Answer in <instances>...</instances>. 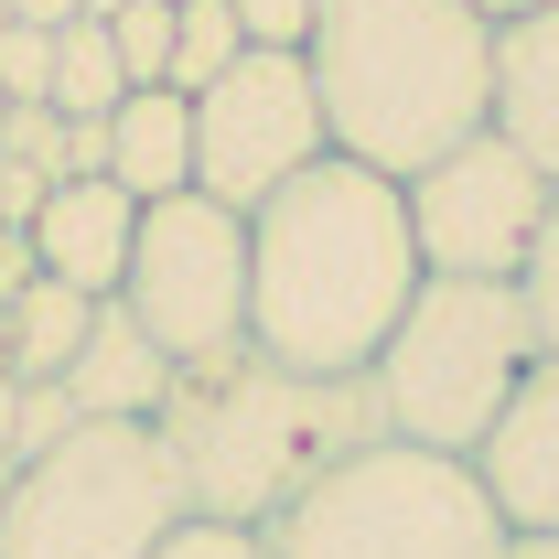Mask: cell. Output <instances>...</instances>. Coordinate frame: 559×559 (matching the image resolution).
Wrapping results in <instances>:
<instances>
[{"label":"cell","instance_id":"obj_1","mask_svg":"<svg viewBox=\"0 0 559 559\" xmlns=\"http://www.w3.org/2000/svg\"><path fill=\"white\" fill-rule=\"evenodd\" d=\"M419 280L409 183L323 151L248 215V345L301 377H366Z\"/></svg>","mask_w":559,"mask_h":559},{"label":"cell","instance_id":"obj_2","mask_svg":"<svg viewBox=\"0 0 559 559\" xmlns=\"http://www.w3.org/2000/svg\"><path fill=\"white\" fill-rule=\"evenodd\" d=\"M301 66L323 97V140L388 183L495 130V22L474 0H323Z\"/></svg>","mask_w":559,"mask_h":559},{"label":"cell","instance_id":"obj_3","mask_svg":"<svg viewBox=\"0 0 559 559\" xmlns=\"http://www.w3.org/2000/svg\"><path fill=\"white\" fill-rule=\"evenodd\" d=\"M151 430L173 441V474L194 495V516L270 527L323 474H345L355 452H377L388 409H377V377H301V366H270L248 345L226 366H183Z\"/></svg>","mask_w":559,"mask_h":559},{"label":"cell","instance_id":"obj_4","mask_svg":"<svg viewBox=\"0 0 559 559\" xmlns=\"http://www.w3.org/2000/svg\"><path fill=\"white\" fill-rule=\"evenodd\" d=\"M366 377H377L388 441H419V452L474 463V441L506 419V399L538 377L527 290H516V280H441V270H430Z\"/></svg>","mask_w":559,"mask_h":559},{"label":"cell","instance_id":"obj_5","mask_svg":"<svg viewBox=\"0 0 559 559\" xmlns=\"http://www.w3.org/2000/svg\"><path fill=\"white\" fill-rule=\"evenodd\" d=\"M183 516L194 495L151 419H75L44 463L11 474L0 559H151Z\"/></svg>","mask_w":559,"mask_h":559},{"label":"cell","instance_id":"obj_6","mask_svg":"<svg viewBox=\"0 0 559 559\" xmlns=\"http://www.w3.org/2000/svg\"><path fill=\"white\" fill-rule=\"evenodd\" d=\"M259 538L270 559H506V516L474 485V463L377 441L345 474H323L290 516H270Z\"/></svg>","mask_w":559,"mask_h":559},{"label":"cell","instance_id":"obj_7","mask_svg":"<svg viewBox=\"0 0 559 559\" xmlns=\"http://www.w3.org/2000/svg\"><path fill=\"white\" fill-rule=\"evenodd\" d=\"M119 301L173 366H226L248 355V215L215 194H162L140 205V248Z\"/></svg>","mask_w":559,"mask_h":559},{"label":"cell","instance_id":"obj_8","mask_svg":"<svg viewBox=\"0 0 559 559\" xmlns=\"http://www.w3.org/2000/svg\"><path fill=\"white\" fill-rule=\"evenodd\" d=\"M559 183L516 151L506 130L452 140L430 173H409V237H419V270L441 280H516L538 226H549Z\"/></svg>","mask_w":559,"mask_h":559},{"label":"cell","instance_id":"obj_9","mask_svg":"<svg viewBox=\"0 0 559 559\" xmlns=\"http://www.w3.org/2000/svg\"><path fill=\"white\" fill-rule=\"evenodd\" d=\"M323 151H334V140H323V97H312V66H301V55L248 44V55L194 97V194H215V205H237V215H259L280 183L312 173Z\"/></svg>","mask_w":559,"mask_h":559},{"label":"cell","instance_id":"obj_10","mask_svg":"<svg viewBox=\"0 0 559 559\" xmlns=\"http://www.w3.org/2000/svg\"><path fill=\"white\" fill-rule=\"evenodd\" d=\"M474 485L495 495L506 538H559V366L538 355V377L506 399L485 441H474Z\"/></svg>","mask_w":559,"mask_h":559},{"label":"cell","instance_id":"obj_11","mask_svg":"<svg viewBox=\"0 0 559 559\" xmlns=\"http://www.w3.org/2000/svg\"><path fill=\"white\" fill-rule=\"evenodd\" d=\"M130 248H140V194H119L108 173H75L44 194L33 215V270L86 290V301H108L119 280H130Z\"/></svg>","mask_w":559,"mask_h":559},{"label":"cell","instance_id":"obj_12","mask_svg":"<svg viewBox=\"0 0 559 559\" xmlns=\"http://www.w3.org/2000/svg\"><path fill=\"white\" fill-rule=\"evenodd\" d=\"M173 355L140 334V312L108 290L97 301V323H86V345H75V366H66V399L86 419H162V399H173Z\"/></svg>","mask_w":559,"mask_h":559},{"label":"cell","instance_id":"obj_13","mask_svg":"<svg viewBox=\"0 0 559 559\" xmlns=\"http://www.w3.org/2000/svg\"><path fill=\"white\" fill-rule=\"evenodd\" d=\"M495 130L559 183V0L495 22Z\"/></svg>","mask_w":559,"mask_h":559},{"label":"cell","instance_id":"obj_14","mask_svg":"<svg viewBox=\"0 0 559 559\" xmlns=\"http://www.w3.org/2000/svg\"><path fill=\"white\" fill-rule=\"evenodd\" d=\"M108 183L162 205V194H194V97L183 86H130L108 108Z\"/></svg>","mask_w":559,"mask_h":559},{"label":"cell","instance_id":"obj_15","mask_svg":"<svg viewBox=\"0 0 559 559\" xmlns=\"http://www.w3.org/2000/svg\"><path fill=\"white\" fill-rule=\"evenodd\" d=\"M0 323H11V377H66L75 345H86V323H97V301L33 270V280H22V301H11Z\"/></svg>","mask_w":559,"mask_h":559},{"label":"cell","instance_id":"obj_16","mask_svg":"<svg viewBox=\"0 0 559 559\" xmlns=\"http://www.w3.org/2000/svg\"><path fill=\"white\" fill-rule=\"evenodd\" d=\"M119 97H130V75H119L108 22H66V33H55V97H44V108H66V119H108Z\"/></svg>","mask_w":559,"mask_h":559},{"label":"cell","instance_id":"obj_17","mask_svg":"<svg viewBox=\"0 0 559 559\" xmlns=\"http://www.w3.org/2000/svg\"><path fill=\"white\" fill-rule=\"evenodd\" d=\"M237 55H248V22H237L226 0H183V22H173V86H183V97H205Z\"/></svg>","mask_w":559,"mask_h":559},{"label":"cell","instance_id":"obj_18","mask_svg":"<svg viewBox=\"0 0 559 559\" xmlns=\"http://www.w3.org/2000/svg\"><path fill=\"white\" fill-rule=\"evenodd\" d=\"M173 22H183V0H119L108 11V44H119L130 86H173Z\"/></svg>","mask_w":559,"mask_h":559},{"label":"cell","instance_id":"obj_19","mask_svg":"<svg viewBox=\"0 0 559 559\" xmlns=\"http://www.w3.org/2000/svg\"><path fill=\"white\" fill-rule=\"evenodd\" d=\"M11 388H22V409H11V452H22V463H44L86 409L66 399V377H11Z\"/></svg>","mask_w":559,"mask_h":559},{"label":"cell","instance_id":"obj_20","mask_svg":"<svg viewBox=\"0 0 559 559\" xmlns=\"http://www.w3.org/2000/svg\"><path fill=\"white\" fill-rule=\"evenodd\" d=\"M0 97H11V108H44V97H55V33H33V22L0 33Z\"/></svg>","mask_w":559,"mask_h":559},{"label":"cell","instance_id":"obj_21","mask_svg":"<svg viewBox=\"0 0 559 559\" xmlns=\"http://www.w3.org/2000/svg\"><path fill=\"white\" fill-rule=\"evenodd\" d=\"M0 162L66 183V108H11V119H0Z\"/></svg>","mask_w":559,"mask_h":559},{"label":"cell","instance_id":"obj_22","mask_svg":"<svg viewBox=\"0 0 559 559\" xmlns=\"http://www.w3.org/2000/svg\"><path fill=\"white\" fill-rule=\"evenodd\" d=\"M516 290H527V323H538V355L559 366V205H549V226H538V248H527Z\"/></svg>","mask_w":559,"mask_h":559},{"label":"cell","instance_id":"obj_23","mask_svg":"<svg viewBox=\"0 0 559 559\" xmlns=\"http://www.w3.org/2000/svg\"><path fill=\"white\" fill-rule=\"evenodd\" d=\"M237 22H248V44H270V55H301L312 44V22H323V0H226Z\"/></svg>","mask_w":559,"mask_h":559},{"label":"cell","instance_id":"obj_24","mask_svg":"<svg viewBox=\"0 0 559 559\" xmlns=\"http://www.w3.org/2000/svg\"><path fill=\"white\" fill-rule=\"evenodd\" d=\"M151 559H270V538H259V527H215V516H183V527H173V538H162Z\"/></svg>","mask_w":559,"mask_h":559},{"label":"cell","instance_id":"obj_25","mask_svg":"<svg viewBox=\"0 0 559 559\" xmlns=\"http://www.w3.org/2000/svg\"><path fill=\"white\" fill-rule=\"evenodd\" d=\"M75 173H108V119H66V183Z\"/></svg>","mask_w":559,"mask_h":559},{"label":"cell","instance_id":"obj_26","mask_svg":"<svg viewBox=\"0 0 559 559\" xmlns=\"http://www.w3.org/2000/svg\"><path fill=\"white\" fill-rule=\"evenodd\" d=\"M22 280H33V226H0V312L22 301Z\"/></svg>","mask_w":559,"mask_h":559},{"label":"cell","instance_id":"obj_27","mask_svg":"<svg viewBox=\"0 0 559 559\" xmlns=\"http://www.w3.org/2000/svg\"><path fill=\"white\" fill-rule=\"evenodd\" d=\"M86 11H97V0H11V22H33V33H66Z\"/></svg>","mask_w":559,"mask_h":559},{"label":"cell","instance_id":"obj_28","mask_svg":"<svg viewBox=\"0 0 559 559\" xmlns=\"http://www.w3.org/2000/svg\"><path fill=\"white\" fill-rule=\"evenodd\" d=\"M11 409H22V388L0 377V474H22V452H11Z\"/></svg>","mask_w":559,"mask_h":559},{"label":"cell","instance_id":"obj_29","mask_svg":"<svg viewBox=\"0 0 559 559\" xmlns=\"http://www.w3.org/2000/svg\"><path fill=\"white\" fill-rule=\"evenodd\" d=\"M506 559H559V538H506Z\"/></svg>","mask_w":559,"mask_h":559},{"label":"cell","instance_id":"obj_30","mask_svg":"<svg viewBox=\"0 0 559 559\" xmlns=\"http://www.w3.org/2000/svg\"><path fill=\"white\" fill-rule=\"evenodd\" d=\"M474 11H485V22H516V11H538V0H474Z\"/></svg>","mask_w":559,"mask_h":559},{"label":"cell","instance_id":"obj_31","mask_svg":"<svg viewBox=\"0 0 559 559\" xmlns=\"http://www.w3.org/2000/svg\"><path fill=\"white\" fill-rule=\"evenodd\" d=\"M0 377H11V323H0Z\"/></svg>","mask_w":559,"mask_h":559},{"label":"cell","instance_id":"obj_32","mask_svg":"<svg viewBox=\"0 0 559 559\" xmlns=\"http://www.w3.org/2000/svg\"><path fill=\"white\" fill-rule=\"evenodd\" d=\"M0 226H11V173H0Z\"/></svg>","mask_w":559,"mask_h":559},{"label":"cell","instance_id":"obj_33","mask_svg":"<svg viewBox=\"0 0 559 559\" xmlns=\"http://www.w3.org/2000/svg\"><path fill=\"white\" fill-rule=\"evenodd\" d=\"M0 33H11V0H0Z\"/></svg>","mask_w":559,"mask_h":559},{"label":"cell","instance_id":"obj_34","mask_svg":"<svg viewBox=\"0 0 559 559\" xmlns=\"http://www.w3.org/2000/svg\"><path fill=\"white\" fill-rule=\"evenodd\" d=\"M0 506H11V474H0Z\"/></svg>","mask_w":559,"mask_h":559},{"label":"cell","instance_id":"obj_35","mask_svg":"<svg viewBox=\"0 0 559 559\" xmlns=\"http://www.w3.org/2000/svg\"><path fill=\"white\" fill-rule=\"evenodd\" d=\"M0 119H11V97H0Z\"/></svg>","mask_w":559,"mask_h":559}]
</instances>
